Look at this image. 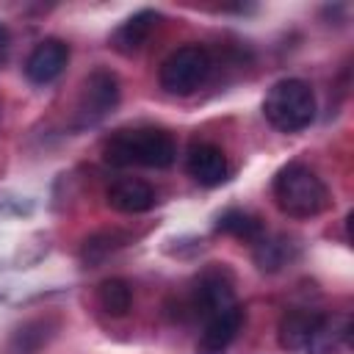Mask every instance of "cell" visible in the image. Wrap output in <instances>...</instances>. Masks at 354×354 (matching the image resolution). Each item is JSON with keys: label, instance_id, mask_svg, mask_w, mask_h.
Masks as SVG:
<instances>
[{"label": "cell", "instance_id": "obj_1", "mask_svg": "<svg viewBox=\"0 0 354 354\" xmlns=\"http://www.w3.org/2000/svg\"><path fill=\"white\" fill-rule=\"evenodd\" d=\"M102 158L111 166H147V169H166L177 158L174 138L160 127H136L113 133L105 147Z\"/></svg>", "mask_w": 354, "mask_h": 354}, {"label": "cell", "instance_id": "obj_2", "mask_svg": "<svg viewBox=\"0 0 354 354\" xmlns=\"http://www.w3.org/2000/svg\"><path fill=\"white\" fill-rule=\"evenodd\" d=\"M274 199L290 218H313L326 210L329 191L324 180L304 163H288L274 177Z\"/></svg>", "mask_w": 354, "mask_h": 354}, {"label": "cell", "instance_id": "obj_3", "mask_svg": "<svg viewBox=\"0 0 354 354\" xmlns=\"http://www.w3.org/2000/svg\"><path fill=\"white\" fill-rule=\"evenodd\" d=\"M263 116L279 133H299L315 119V94L299 77L274 83L263 100Z\"/></svg>", "mask_w": 354, "mask_h": 354}, {"label": "cell", "instance_id": "obj_4", "mask_svg": "<svg viewBox=\"0 0 354 354\" xmlns=\"http://www.w3.org/2000/svg\"><path fill=\"white\" fill-rule=\"evenodd\" d=\"M210 69H213V61L202 44H183L166 55V61L160 64L158 80L169 94L185 97L207 80Z\"/></svg>", "mask_w": 354, "mask_h": 354}, {"label": "cell", "instance_id": "obj_5", "mask_svg": "<svg viewBox=\"0 0 354 354\" xmlns=\"http://www.w3.org/2000/svg\"><path fill=\"white\" fill-rule=\"evenodd\" d=\"M119 102V80L111 69H94L80 91L77 102V119L80 124H94L102 116H108Z\"/></svg>", "mask_w": 354, "mask_h": 354}, {"label": "cell", "instance_id": "obj_6", "mask_svg": "<svg viewBox=\"0 0 354 354\" xmlns=\"http://www.w3.org/2000/svg\"><path fill=\"white\" fill-rule=\"evenodd\" d=\"M230 304H235V285L227 268L221 266H210L199 274L194 296H191V310L196 315H205V321L221 310H227Z\"/></svg>", "mask_w": 354, "mask_h": 354}, {"label": "cell", "instance_id": "obj_7", "mask_svg": "<svg viewBox=\"0 0 354 354\" xmlns=\"http://www.w3.org/2000/svg\"><path fill=\"white\" fill-rule=\"evenodd\" d=\"M66 61H69L66 41H61V39H44V41H39L30 50V55L25 61V75H28L30 83L44 86V83H53L64 72Z\"/></svg>", "mask_w": 354, "mask_h": 354}, {"label": "cell", "instance_id": "obj_8", "mask_svg": "<svg viewBox=\"0 0 354 354\" xmlns=\"http://www.w3.org/2000/svg\"><path fill=\"white\" fill-rule=\"evenodd\" d=\"M243 321H246V313L238 301L230 304L227 310L210 315L205 321V329H202V337H199V351L202 354H221L238 337V332L243 329Z\"/></svg>", "mask_w": 354, "mask_h": 354}, {"label": "cell", "instance_id": "obj_9", "mask_svg": "<svg viewBox=\"0 0 354 354\" xmlns=\"http://www.w3.org/2000/svg\"><path fill=\"white\" fill-rule=\"evenodd\" d=\"M158 22H160V14L152 11V8H144V11L133 14L130 19H124V22L113 30L111 47H113L116 53H122V55L138 53V50L149 41V36H152V30L158 28Z\"/></svg>", "mask_w": 354, "mask_h": 354}, {"label": "cell", "instance_id": "obj_10", "mask_svg": "<svg viewBox=\"0 0 354 354\" xmlns=\"http://www.w3.org/2000/svg\"><path fill=\"white\" fill-rule=\"evenodd\" d=\"M185 169L199 185H207V188L227 180V158L216 144H194L188 149Z\"/></svg>", "mask_w": 354, "mask_h": 354}, {"label": "cell", "instance_id": "obj_11", "mask_svg": "<svg viewBox=\"0 0 354 354\" xmlns=\"http://www.w3.org/2000/svg\"><path fill=\"white\" fill-rule=\"evenodd\" d=\"M321 321V313L318 310H310V307H293L288 310L282 318H279V346L285 351H304L307 340L313 337L315 326Z\"/></svg>", "mask_w": 354, "mask_h": 354}, {"label": "cell", "instance_id": "obj_12", "mask_svg": "<svg viewBox=\"0 0 354 354\" xmlns=\"http://www.w3.org/2000/svg\"><path fill=\"white\" fill-rule=\"evenodd\" d=\"M108 205L119 213H144L155 205V191L138 177H122L108 188Z\"/></svg>", "mask_w": 354, "mask_h": 354}, {"label": "cell", "instance_id": "obj_13", "mask_svg": "<svg viewBox=\"0 0 354 354\" xmlns=\"http://www.w3.org/2000/svg\"><path fill=\"white\" fill-rule=\"evenodd\" d=\"M348 335H351L348 315H321L304 351L307 354H340L348 343Z\"/></svg>", "mask_w": 354, "mask_h": 354}, {"label": "cell", "instance_id": "obj_14", "mask_svg": "<svg viewBox=\"0 0 354 354\" xmlns=\"http://www.w3.org/2000/svg\"><path fill=\"white\" fill-rule=\"evenodd\" d=\"M216 230H218V232H227V235H232V238H241V241H257V238H263V224H260V218L252 216V213H246V210H238V207L221 213Z\"/></svg>", "mask_w": 354, "mask_h": 354}, {"label": "cell", "instance_id": "obj_15", "mask_svg": "<svg viewBox=\"0 0 354 354\" xmlns=\"http://www.w3.org/2000/svg\"><path fill=\"white\" fill-rule=\"evenodd\" d=\"M97 299H100V307H102L108 315H124V313L130 310V304H133V288H130L124 279L113 277V279H105V282L100 285Z\"/></svg>", "mask_w": 354, "mask_h": 354}, {"label": "cell", "instance_id": "obj_16", "mask_svg": "<svg viewBox=\"0 0 354 354\" xmlns=\"http://www.w3.org/2000/svg\"><path fill=\"white\" fill-rule=\"evenodd\" d=\"M290 260V243L285 238H257L254 263L260 271H279Z\"/></svg>", "mask_w": 354, "mask_h": 354}, {"label": "cell", "instance_id": "obj_17", "mask_svg": "<svg viewBox=\"0 0 354 354\" xmlns=\"http://www.w3.org/2000/svg\"><path fill=\"white\" fill-rule=\"evenodd\" d=\"M122 243H124V238H116V232L94 235V238H88L86 246H83V260H86V263H97V260H102L111 249H116V246H122Z\"/></svg>", "mask_w": 354, "mask_h": 354}, {"label": "cell", "instance_id": "obj_18", "mask_svg": "<svg viewBox=\"0 0 354 354\" xmlns=\"http://www.w3.org/2000/svg\"><path fill=\"white\" fill-rule=\"evenodd\" d=\"M8 47H11V36H8L6 25H0V64L6 61V55H8Z\"/></svg>", "mask_w": 354, "mask_h": 354}]
</instances>
